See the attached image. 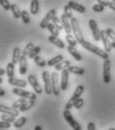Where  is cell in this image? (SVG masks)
Listing matches in <instances>:
<instances>
[{
    "instance_id": "6da1fadb",
    "label": "cell",
    "mask_w": 115,
    "mask_h": 130,
    "mask_svg": "<svg viewBox=\"0 0 115 130\" xmlns=\"http://www.w3.org/2000/svg\"><path fill=\"white\" fill-rule=\"evenodd\" d=\"M81 45H82L85 50L91 52V53H93L94 55H97L98 57H100V58L103 59L104 61H105V60H109V54H108L107 52H105V51L101 50L100 47H98V46H96V45L90 43L89 41H86V40H85Z\"/></svg>"
},
{
    "instance_id": "7a4b0ae2",
    "label": "cell",
    "mask_w": 115,
    "mask_h": 130,
    "mask_svg": "<svg viewBox=\"0 0 115 130\" xmlns=\"http://www.w3.org/2000/svg\"><path fill=\"white\" fill-rule=\"evenodd\" d=\"M83 92H84V86H83V85L77 86L76 89H75V91H74V93H73V95L70 98V100L66 103V105H65V110H70L71 108H73L75 102H76L78 99L81 98V95L83 94Z\"/></svg>"
},
{
    "instance_id": "3957f363",
    "label": "cell",
    "mask_w": 115,
    "mask_h": 130,
    "mask_svg": "<svg viewBox=\"0 0 115 130\" xmlns=\"http://www.w3.org/2000/svg\"><path fill=\"white\" fill-rule=\"evenodd\" d=\"M70 22H71V27H72L73 35H74V36H75V38L77 39L78 43L82 44V43L85 41V39H84L83 34H82V32H81V29H80V26H79L78 20H77L75 17H73V18L70 20Z\"/></svg>"
},
{
    "instance_id": "277c9868",
    "label": "cell",
    "mask_w": 115,
    "mask_h": 130,
    "mask_svg": "<svg viewBox=\"0 0 115 130\" xmlns=\"http://www.w3.org/2000/svg\"><path fill=\"white\" fill-rule=\"evenodd\" d=\"M42 80L44 82V92L47 95L53 94L52 90V82H51V75L49 74L48 71H44L42 73Z\"/></svg>"
},
{
    "instance_id": "5b68a950",
    "label": "cell",
    "mask_w": 115,
    "mask_h": 130,
    "mask_svg": "<svg viewBox=\"0 0 115 130\" xmlns=\"http://www.w3.org/2000/svg\"><path fill=\"white\" fill-rule=\"evenodd\" d=\"M63 117H64V119L69 123V125L73 128V130H82L81 125L73 118V116H72L70 110H64V111H63Z\"/></svg>"
},
{
    "instance_id": "8992f818",
    "label": "cell",
    "mask_w": 115,
    "mask_h": 130,
    "mask_svg": "<svg viewBox=\"0 0 115 130\" xmlns=\"http://www.w3.org/2000/svg\"><path fill=\"white\" fill-rule=\"evenodd\" d=\"M111 81V62L110 60H105L103 63V82L109 84Z\"/></svg>"
},
{
    "instance_id": "52a82bcc",
    "label": "cell",
    "mask_w": 115,
    "mask_h": 130,
    "mask_svg": "<svg viewBox=\"0 0 115 130\" xmlns=\"http://www.w3.org/2000/svg\"><path fill=\"white\" fill-rule=\"evenodd\" d=\"M55 16H56V10H55V9L49 10V12H47V14L45 15V17L41 20L39 26H40L41 28H47L48 25H49V23H50V21H52V19H53Z\"/></svg>"
},
{
    "instance_id": "ba28073f",
    "label": "cell",
    "mask_w": 115,
    "mask_h": 130,
    "mask_svg": "<svg viewBox=\"0 0 115 130\" xmlns=\"http://www.w3.org/2000/svg\"><path fill=\"white\" fill-rule=\"evenodd\" d=\"M12 93L14 95H17V96H20L22 98H25V99H32L34 97H37V94L36 93H32V92H29V91H25L23 89H20V88H14L12 90Z\"/></svg>"
},
{
    "instance_id": "9c48e42d",
    "label": "cell",
    "mask_w": 115,
    "mask_h": 130,
    "mask_svg": "<svg viewBox=\"0 0 115 130\" xmlns=\"http://www.w3.org/2000/svg\"><path fill=\"white\" fill-rule=\"evenodd\" d=\"M27 81H28V83L31 85V87L33 88V90H34V92L36 93V94H41V93H43V89L41 88V86L38 84V81H37V79H36V77L34 76V75H29L28 78H27Z\"/></svg>"
},
{
    "instance_id": "30bf717a",
    "label": "cell",
    "mask_w": 115,
    "mask_h": 130,
    "mask_svg": "<svg viewBox=\"0 0 115 130\" xmlns=\"http://www.w3.org/2000/svg\"><path fill=\"white\" fill-rule=\"evenodd\" d=\"M51 82H52V90H53V94L55 96H58L61 90L59 81H58V74L57 72H54L51 74Z\"/></svg>"
},
{
    "instance_id": "8fae6325",
    "label": "cell",
    "mask_w": 115,
    "mask_h": 130,
    "mask_svg": "<svg viewBox=\"0 0 115 130\" xmlns=\"http://www.w3.org/2000/svg\"><path fill=\"white\" fill-rule=\"evenodd\" d=\"M68 80H69V71L67 69L63 70L61 72V83L60 87L62 91H66L68 88Z\"/></svg>"
},
{
    "instance_id": "7c38bea8",
    "label": "cell",
    "mask_w": 115,
    "mask_h": 130,
    "mask_svg": "<svg viewBox=\"0 0 115 130\" xmlns=\"http://www.w3.org/2000/svg\"><path fill=\"white\" fill-rule=\"evenodd\" d=\"M101 40H102L103 45L105 47V52H107V53L111 52V50H112V42L109 39V37L107 36L105 30H101Z\"/></svg>"
},
{
    "instance_id": "4fadbf2b",
    "label": "cell",
    "mask_w": 115,
    "mask_h": 130,
    "mask_svg": "<svg viewBox=\"0 0 115 130\" xmlns=\"http://www.w3.org/2000/svg\"><path fill=\"white\" fill-rule=\"evenodd\" d=\"M8 84L15 86V88H25L27 86V82L25 80H21V79H17V78H9L8 79Z\"/></svg>"
},
{
    "instance_id": "5bb4252c",
    "label": "cell",
    "mask_w": 115,
    "mask_h": 130,
    "mask_svg": "<svg viewBox=\"0 0 115 130\" xmlns=\"http://www.w3.org/2000/svg\"><path fill=\"white\" fill-rule=\"evenodd\" d=\"M0 111H1L2 114H8V115H11V116H14V117L19 116V111L18 110L13 109L12 107H7L3 104L0 105Z\"/></svg>"
},
{
    "instance_id": "9a60e30c",
    "label": "cell",
    "mask_w": 115,
    "mask_h": 130,
    "mask_svg": "<svg viewBox=\"0 0 115 130\" xmlns=\"http://www.w3.org/2000/svg\"><path fill=\"white\" fill-rule=\"evenodd\" d=\"M60 19H61V22H62V25H63V28H64L65 32L67 33V34H71V32H72V27H71V22L69 21V18L63 13L61 15Z\"/></svg>"
},
{
    "instance_id": "2e32d148",
    "label": "cell",
    "mask_w": 115,
    "mask_h": 130,
    "mask_svg": "<svg viewBox=\"0 0 115 130\" xmlns=\"http://www.w3.org/2000/svg\"><path fill=\"white\" fill-rule=\"evenodd\" d=\"M67 5L72 10H75V11H77L79 13H85V11H86V8L83 5H81L80 3H77L76 1H68V4Z\"/></svg>"
},
{
    "instance_id": "e0dca14e",
    "label": "cell",
    "mask_w": 115,
    "mask_h": 130,
    "mask_svg": "<svg viewBox=\"0 0 115 130\" xmlns=\"http://www.w3.org/2000/svg\"><path fill=\"white\" fill-rule=\"evenodd\" d=\"M21 57H22V52H21L20 47H19V46L14 47V50H13V54H12V63H13L14 65H16L17 63L19 64Z\"/></svg>"
},
{
    "instance_id": "ac0fdd59",
    "label": "cell",
    "mask_w": 115,
    "mask_h": 130,
    "mask_svg": "<svg viewBox=\"0 0 115 130\" xmlns=\"http://www.w3.org/2000/svg\"><path fill=\"white\" fill-rule=\"evenodd\" d=\"M66 50H67V52L76 60V61H78V62H80L81 60H82V57H81V54L74 47V46H71V45H68L67 47H66Z\"/></svg>"
},
{
    "instance_id": "d6986e66",
    "label": "cell",
    "mask_w": 115,
    "mask_h": 130,
    "mask_svg": "<svg viewBox=\"0 0 115 130\" xmlns=\"http://www.w3.org/2000/svg\"><path fill=\"white\" fill-rule=\"evenodd\" d=\"M19 73L20 75H25L27 73V57L22 56L19 62Z\"/></svg>"
},
{
    "instance_id": "ffe728a7",
    "label": "cell",
    "mask_w": 115,
    "mask_h": 130,
    "mask_svg": "<svg viewBox=\"0 0 115 130\" xmlns=\"http://www.w3.org/2000/svg\"><path fill=\"white\" fill-rule=\"evenodd\" d=\"M48 40H49L51 43L55 44V45H56L57 47H59V48H65V43H64V42H63L59 37L53 36V35H49Z\"/></svg>"
},
{
    "instance_id": "44dd1931",
    "label": "cell",
    "mask_w": 115,
    "mask_h": 130,
    "mask_svg": "<svg viewBox=\"0 0 115 130\" xmlns=\"http://www.w3.org/2000/svg\"><path fill=\"white\" fill-rule=\"evenodd\" d=\"M62 61H64L63 56H62V55H58L56 57L52 58L51 60H49V61L47 62V65L49 66V67H55V66H57L59 63H61Z\"/></svg>"
},
{
    "instance_id": "7402d4cb",
    "label": "cell",
    "mask_w": 115,
    "mask_h": 130,
    "mask_svg": "<svg viewBox=\"0 0 115 130\" xmlns=\"http://www.w3.org/2000/svg\"><path fill=\"white\" fill-rule=\"evenodd\" d=\"M69 73H72V74H75V75H78V76H82L84 74V69L81 68V67H76V66H70L68 69Z\"/></svg>"
},
{
    "instance_id": "603a6c76",
    "label": "cell",
    "mask_w": 115,
    "mask_h": 130,
    "mask_svg": "<svg viewBox=\"0 0 115 130\" xmlns=\"http://www.w3.org/2000/svg\"><path fill=\"white\" fill-rule=\"evenodd\" d=\"M39 11V1L38 0H32L30 2V12L33 15H36Z\"/></svg>"
},
{
    "instance_id": "cb8c5ba5",
    "label": "cell",
    "mask_w": 115,
    "mask_h": 130,
    "mask_svg": "<svg viewBox=\"0 0 115 130\" xmlns=\"http://www.w3.org/2000/svg\"><path fill=\"white\" fill-rule=\"evenodd\" d=\"M11 12H12V14H13V16H14V18H16V19H18V18H21V12H22V10H20V8L18 7V5L17 4H12L11 5Z\"/></svg>"
},
{
    "instance_id": "d4e9b609",
    "label": "cell",
    "mask_w": 115,
    "mask_h": 130,
    "mask_svg": "<svg viewBox=\"0 0 115 130\" xmlns=\"http://www.w3.org/2000/svg\"><path fill=\"white\" fill-rule=\"evenodd\" d=\"M35 100H36V97H34V98H32V99H30V100H28L27 103L24 104V105L19 109V112H25V111L29 110L30 108H32L33 105H34V103H35Z\"/></svg>"
},
{
    "instance_id": "484cf974",
    "label": "cell",
    "mask_w": 115,
    "mask_h": 130,
    "mask_svg": "<svg viewBox=\"0 0 115 130\" xmlns=\"http://www.w3.org/2000/svg\"><path fill=\"white\" fill-rule=\"evenodd\" d=\"M70 66H71V63H70L69 61H67V60L65 61V60H64V61H62L61 63H59L57 66H55V68H54V69L56 70V72H58V71H61V72H62L63 70L68 69Z\"/></svg>"
},
{
    "instance_id": "4316f807",
    "label": "cell",
    "mask_w": 115,
    "mask_h": 130,
    "mask_svg": "<svg viewBox=\"0 0 115 130\" xmlns=\"http://www.w3.org/2000/svg\"><path fill=\"white\" fill-rule=\"evenodd\" d=\"M14 68H15V65L12 62L8 63L6 66V74L8 76V79L9 78H14V70H15Z\"/></svg>"
},
{
    "instance_id": "83f0119b",
    "label": "cell",
    "mask_w": 115,
    "mask_h": 130,
    "mask_svg": "<svg viewBox=\"0 0 115 130\" xmlns=\"http://www.w3.org/2000/svg\"><path fill=\"white\" fill-rule=\"evenodd\" d=\"M65 39H66V41H67V43H69V45H71V46H76L77 45V43H78V41H77V39L75 38V36L74 35H72V34H67L66 36H65Z\"/></svg>"
},
{
    "instance_id": "f1b7e54d",
    "label": "cell",
    "mask_w": 115,
    "mask_h": 130,
    "mask_svg": "<svg viewBox=\"0 0 115 130\" xmlns=\"http://www.w3.org/2000/svg\"><path fill=\"white\" fill-rule=\"evenodd\" d=\"M27 103V100L25 99V98H21V99H19V100H17L16 102H14L13 104H12V108L13 109H15V110H17V109H20L24 104H26Z\"/></svg>"
},
{
    "instance_id": "f546056e",
    "label": "cell",
    "mask_w": 115,
    "mask_h": 130,
    "mask_svg": "<svg viewBox=\"0 0 115 130\" xmlns=\"http://www.w3.org/2000/svg\"><path fill=\"white\" fill-rule=\"evenodd\" d=\"M26 121H27V119H26L25 117H19V118L13 123V126H14L15 128H21V127H23V126L25 125Z\"/></svg>"
},
{
    "instance_id": "4dcf8cb0",
    "label": "cell",
    "mask_w": 115,
    "mask_h": 130,
    "mask_svg": "<svg viewBox=\"0 0 115 130\" xmlns=\"http://www.w3.org/2000/svg\"><path fill=\"white\" fill-rule=\"evenodd\" d=\"M40 52H41V47H40V46H38V45L34 46V48L30 52V54L28 55V58L29 59H33V60H34L36 57H38V56H39Z\"/></svg>"
},
{
    "instance_id": "1f68e13d",
    "label": "cell",
    "mask_w": 115,
    "mask_h": 130,
    "mask_svg": "<svg viewBox=\"0 0 115 130\" xmlns=\"http://www.w3.org/2000/svg\"><path fill=\"white\" fill-rule=\"evenodd\" d=\"M1 121H5V122H8V123H14L16 120H15L14 116H11V115H8V114H2L1 115Z\"/></svg>"
},
{
    "instance_id": "d6a6232c",
    "label": "cell",
    "mask_w": 115,
    "mask_h": 130,
    "mask_svg": "<svg viewBox=\"0 0 115 130\" xmlns=\"http://www.w3.org/2000/svg\"><path fill=\"white\" fill-rule=\"evenodd\" d=\"M33 48H34V44H33L32 42H28V43L25 45V47H24V50H23V52H22V56L28 57L30 52H31Z\"/></svg>"
},
{
    "instance_id": "836d02e7",
    "label": "cell",
    "mask_w": 115,
    "mask_h": 130,
    "mask_svg": "<svg viewBox=\"0 0 115 130\" xmlns=\"http://www.w3.org/2000/svg\"><path fill=\"white\" fill-rule=\"evenodd\" d=\"M47 29L49 30V32L51 33V35L58 37V35H59V30L55 27V25H54L53 23H49V25H48Z\"/></svg>"
},
{
    "instance_id": "e575fe53",
    "label": "cell",
    "mask_w": 115,
    "mask_h": 130,
    "mask_svg": "<svg viewBox=\"0 0 115 130\" xmlns=\"http://www.w3.org/2000/svg\"><path fill=\"white\" fill-rule=\"evenodd\" d=\"M52 23L55 25V27L57 28L59 31L62 30V29H64V28H63V25H62V22H61V19H59L57 16H55V17L52 19Z\"/></svg>"
},
{
    "instance_id": "d590c367",
    "label": "cell",
    "mask_w": 115,
    "mask_h": 130,
    "mask_svg": "<svg viewBox=\"0 0 115 130\" xmlns=\"http://www.w3.org/2000/svg\"><path fill=\"white\" fill-rule=\"evenodd\" d=\"M21 19L23 21L24 24H28L30 22V17H29V13L26 10H22L21 12Z\"/></svg>"
},
{
    "instance_id": "8d00e7d4",
    "label": "cell",
    "mask_w": 115,
    "mask_h": 130,
    "mask_svg": "<svg viewBox=\"0 0 115 130\" xmlns=\"http://www.w3.org/2000/svg\"><path fill=\"white\" fill-rule=\"evenodd\" d=\"M34 63L36 64V65L38 66V67H40V68H44L45 66H46V62H45V60H43L41 57H36L35 59H34Z\"/></svg>"
},
{
    "instance_id": "74e56055",
    "label": "cell",
    "mask_w": 115,
    "mask_h": 130,
    "mask_svg": "<svg viewBox=\"0 0 115 130\" xmlns=\"http://www.w3.org/2000/svg\"><path fill=\"white\" fill-rule=\"evenodd\" d=\"M63 9H64V14H65V15H66V16H67V17H68L70 20H71V19L74 17V16L72 15V9H71V8H70L68 5H65Z\"/></svg>"
},
{
    "instance_id": "f35d334b",
    "label": "cell",
    "mask_w": 115,
    "mask_h": 130,
    "mask_svg": "<svg viewBox=\"0 0 115 130\" xmlns=\"http://www.w3.org/2000/svg\"><path fill=\"white\" fill-rule=\"evenodd\" d=\"M92 10H93L94 12H103V11L105 10V7L102 6L101 4L97 3V4H94V5L92 6Z\"/></svg>"
},
{
    "instance_id": "ab89813d",
    "label": "cell",
    "mask_w": 115,
    "mask_h": 130,
    "mask_svg": "<svg viewBox=\"0 0 115 130\" xmlns=\"http://www.w3.org/2000/svg\"><path fill=\"white\" fill-rule=\"evenodd\" d=\"M0 3H1V6L3 7L4 10H9V9H11V5H12V4H11L8 0H1Z\"/></svg>"
},
{
    "instance_id": "60d3db41",
    "label": "cell",
    "mask_w": 115,
    "mask_h": 130,
    "mask_svg": "<svg viewBox=\"0 0 115 130\" xmlns=\"http://www.w3.org/2000/svg\"><path fill=\"white\" fill-rule=\"evenodd\" d=\"M92 35L95 41H99L101 40V30L100 29H96L94 31H92Z\"/></svg>"
},
{
    "instance_id": "b9f144b4",
    "label": "cell",
    "mask_w": 115,
    "mask_h": 130,
    "mask_svg": "<svg viewBox=\"0 0 115 130\" xmlns=\"http://www.w3.org/2000/svg\"><path fill=\"white\" fill-rule=\"evenodd\" d=\"M105 31H106L107 36L109 37V39L112 40V42H114L115 41V31H113V29H111V28H107Z\"/></svg>"
},
{
    "instance_id": "7bdbcfd3",
    "label": "cell",
    "mask_w": 115,
    "mask_h": 130,
    "mask_svg": "<svg viewBox=\"0 0 115 130\" xmlns=\"http://www.w3.org/2000/svg\"><path fill=\"white\" fill-rule=\"evenodd\" d=\"M89 27H90L91 31H94L96 29H99L98 28V25H97V22L94 19H89Z\"/></svg>"
},
{
    "instance_id": "ee69618b",
    "label": "cell",
    "mask_w": 115,
    "mask_h": 130,
    "mask_svg": "<svg viewBox=\"0 0 115 130\" xmlns=\"http://www.w3.org/2000/svg\"><path fill=\"white\" fill-rule=\"evenodd\" d=\"M83 105H84V100H83L82 98H80V99H78V100L75 102V104H74V108H75V109H80Z\"/></svg>"
},
{
    "instance_id": "f6af8a7d",
    "label": "cell",
    "mask_w": 115,
    "mask_h": 130,
    "mask_svg": "<svg viewBox=\"0 0 115 130\" xmlns=\"http://www.w3.org/2000/svg\"><path fill=\"white\" fill-rule=\"evenodd\" d=\"M10 126H11V124L8 123V122H5V121H1V122H0V128H1V129L8 130L10 128Z\"/></svg>"
},
{
    "instance_id": "bcb514c9",
    "label": "cell",
    "mask_w": 115,
    "mask_h": 130,
    "mask_svg": "<svg viewBox=\"0 0 115 130\" xmlns=\"http://www.w3.org/2000/svg\"><path fill=\"white\" fill-rule=\"evenodd\" d=\"M87 130H96L95 128V124L93 122H89L87 124Z\"/></svg>"
},
{
    "instance_id": "7dc6e473",
    "label": "cell",
    "mask_w": 115,
    "mask_h": 130,
    "mask_svg": "<svg viewBox=\"0 0 115 130\" xmlns=\"http://www.w3.org/2000/svg\"><path fill=\"white\" fill-rule=\"evenodd\" d=\"M108 7H109L111 10L115 11V2L114 1H109V5H108Z\"/></svg>"
},
{
    "instance_id": "c3c4849f",
    "label": "cell",
    "mask_w": 115,
    "mask_h": 130,
    "mask_svg": "<svg viewBox=\"0 0 115 130\" xmlns=\"http://www.w3.org/2000/svg\"><path fill=\"white\" fill-rule=\"evenodd\" d=\"M5 73H6V70H4V69H0V76H3Z\"/></svg>"
},
{
    "instance_id": "681fc988",
    "label": "cell",
    "mask_w": 115,
    "mask_h": 130,
    "mask_svg": "<svg viewBox=\"0 0 115 130\" xmlns=\"http://www.w3.org/2000/svg\"><path fill=\"white\" fill-rule=\"evenodd\" d=\"M4 95H5V90L1 88L0 89V96H4Z\"/></svg>"
},
{
    "instance_id": "f907efd6",
    "label": "cell",
    "mask_w": 115,
    "mask_h": 130,
    "mask_svg": "<svg viewBox=\"0 0 115 130\" xmlns=\"http://www.w3.org/2000/svg\"><path fill=\"white\" fill-rule=\"evenodd\" d=\"M34 130H42V128H41V126H40V125H37V126H35Z\"/></svg>"
},
{
    "instance_id": "816d5d0a",
    "label": "cell",
    "mask_w": 115,
    "mask_h": 130,
    "mask_svg": "<svg viewBox=\"0 0 115 130\" xmlns=\"http://www.w3.org/2000/svg\"><path fill=\"white\" fill-rule=\"evenodd\" d=\"M112 48H115V41L112 42Z\"/></svg>"
},
{
    "instance_id": "f5cc1de1",
    "label": "cell",
    "mask_w": 115,
    "mask_h": 130,
    "mask_svg": "<svg viewBox=\"0 0 115 130\" xmlns=\"http://www.w3.org/2000/svg\"><path fill=\"white\" fill-rule=\"evenodd\" d=\"M108 130H115V128H110V129H108Z\"/></svg>"
},
{
    "instance_id": "db71d44e",
    "label": "cell",
    "mask_w": 115,
    "mask_h": 130,
    "mask_svg": "<svg viewBox=\"0 0 115 130\" xmlns=\"http://www.w3.org/2000/svg\"><path fill=\"white\" fill-rule=\"evenodd\" d=\"M1 130H7V129H1Z\"/></svg>"
},
{
    "instance_id": "11a10c76",
    "label": "cell",
    "mask_w": 115,
    "mask_h": 130,
    "mask_svg": "<svg viewBox=\"0 0 115 130\" xmlns=\"http://www.w3.org/2000/svg\"><path fill=\"white\" fill-rule=\"evenodd\" d=\"M114 2H115V0H114Z\"/></svg>"
}]
</instances>
